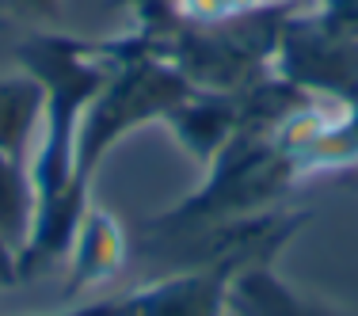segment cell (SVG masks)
Listing matches in <instances>:
<instances>
[{
    "label": "cell",
    "mask_w": 358,
    "mask_h": 316,
    "mask_svg": "<svg viewBox=\"0 0 358 316\" xmlns=\"http://www.w3.org/2000/svg\"><path fill=\"white\" fill-rule=\"evenodd\" d=\"M118 8L134 15V23H149V20H160L176 8V0H115Z\"/></svg>",
    "instance_id": "12"
},
{
    "label": "cell",
    "mask_w": 358,
    "mask_h": 316,
    "mask_svg": "<svg viewBox=\"0 0 358 316\" xmlns=\"http://www.w3.org/2000/svg\"><path fill=\"white\" fill-rule=\"evenodd\" d=\"M126 267V233L115 221V213H107L103 206H88L80 229L73 236L69 247V282L65 294L76 297L84 289H96L110 282L118 271Z\"/></svg>",
    "instance_id": "6"
},
{
    "label": "cell",
    "mask_w": 358,
    "mask_h": 316,
    "mask_svg": "<svg viewBox=\"0 0 358 316\" xmlns=\"http://www.w3.org/2000/svg\"><path fill=\"white\" fill-rule=\"evenodd\" d=\"M313 15H317L328 31L358 42V0H317Z\"/></svg>",
    "instance_id": "10"
},
{
    "label": "cell",
    "mask_w": 358,
    "mask_h": 316,
    "mask_svg": "<svg viewBox=\"0 0 358 316\" xmlns=\"http://www.w3.org/2000/svg\"><path fill=\"white\" fill-rule=\"evenodd\" d=\"M23 73H31L46 92L42 134L35 149V221L31 236L20 252V278H35L50 271L57 259H69L73 236L88 213V183L76 175V141L92 96L107 76L103 42L35 31L15 46Z\"/></svg>",
    "instance_id": "1"
},
{
    "label": "cell",
    "mask_w": 358,
    "mask_h": 316,
    "mask_svg": "<svg viewBox=\"0 0 358 316\" xmlns=\"http://www.w3.org/2000/svg\"><path fill=\"white\" fill-rule=\"evenodd\" d=\"M42 110H46V92L31 73L0 76V157L35 164L31 149H38Z\"/></svg>",
    "instance_id": "8"
},
{
    "label": "cell",
    "mask_w": 358,
    "mask_h": 316,
    "mask_svg": "<svg viewBox=\"0 0 358 316\" xmlns=\"http://www.w3.org/2000/svg\"><path fill=\"white\" fill-rule=\"evenodd\" d=\"M339 179H343L347 187H358V168H355V172H347V175H339Z\"/></svg>",
    "instance_id": "14"
},
{
    "label": "cell",
    "mask_w": 358,
    "mask_h": 316,
    "mask_svg": "<svg viewBox=\"0 0 358 316\" xmlns=\"http://www.w3.org/2000/svg\"><path fill=\"white\" fill-rule=\"evenodd\" d=\"M236 275H241V267H233V263L164 271L145 286L96 297V301L73 305L54 316H225L229 286Z\"/></svg>",
    "instance_id": "4"
},
{
    "label": "cell",
    "mask_w": 358,
    "mask_h": 316,
    "mask_svg": "<svg viewBox=\"0 0 358 316\" xmlns=\"http://www.w3.org/2000/svg\"><path fill=\"white\" fill-rule=\"evenodd\" d=\"M244 115V92H202L194 88L179 110L168 115V130L176 134V141L191 152L199 164H210L225 141L236 134Z\"/></svg>",
    "instance_id": "5"
},
{
    "label": "cell",
    "mask_w": 358,
    "mask_h": 316,
    "mask_svg": "<svg viewBox=\"0 0 358 316\" xmlns=\"http://www.w3.org/2000/svg\"><path fill=\"white\" fill-rule=\"evenodd\" d=\"M15 282H23L20 278V252L0 236V289L15 286Z\"/></svg>",
    "instance_id": "13"
},
{
    "label": "cell",
    "mask_w": 358,
    "mask_h": 316,
    "mask_svg": "<svg viewBox=\"0 0 358 316\" xmlns=\"http://www.w3.org/2000/svg\"><path fill=\"white\" fill-rule=\"evenodd\" d=\"M229 313H236V316H347L336 305L294 289L286 278L275 275L271 263L248 267L233 278V286H229Z\"/></svg>",
    "instance_id": "7"
},
{
    "label": "cell",
    "mask_w": 358,
    "mask_h": 316,
    "mask_svg": "<svg viewBox=\"0 0 358 316\" xmlns=\"http://www.w3.org/2000/svg\"><path fill=\"white\" fill-rule=\"evenodd\" d=\"M65 0H0V15L15 23H46L57 20Z\"/></svg>",
    "instance_id": "11"
},
{
    "label": "cell",
    "mask_w": 358,
    "mask_h": 316,
    "mask_svg": "<svg viewBox=\"0 0 358 316\" xmlns=\"http://www.w3.org/2000/svg\"><path fill=\"white\" fill-rule=\"evenodd\" d=\"M267 8H294V4H282V0H176L172 12L194 23H217V20L267 12Z\"/></svg>",
    "instance_id": "9"
},
{
    "label": "cell",
    "mask_w": 358,
    "mask_h": 316,
    "mask_svg": "<svg viewBox=\"0 0 358 316\" xmlns=\"http://www.w3.org/2000/svg\"><path fill=\"white\" fill-rule=\"evenodd\" d=\"M103 50L110 65L99 92L84 110L80 141H76V175L88 187L96 168L103 164V157L126 134L141 130L149 122H168V115L183 107L194 92V84L176 65L149 54L130 35L103 38Z\"/></svg>",
    "instance_id": "3"
},
{
    "label": "cell",
    "mask_w": 358,
    "mask_h": 316,
    "mask_svg": "<svg viewBox=\"0 0 358 316\" xmlns=\"http://www.w3.org/2000/svg\"><path fill=\"white\" fill-rule=\"evenodd\" d=\"M297 8H267V12L236 15L217 23H194L168 12L160 20L134 23L130 38L149 54L176 65L202 92H244L275 76L278 38Z\"/></svg>",
    "instance_id": "2"
}]
</instances>
